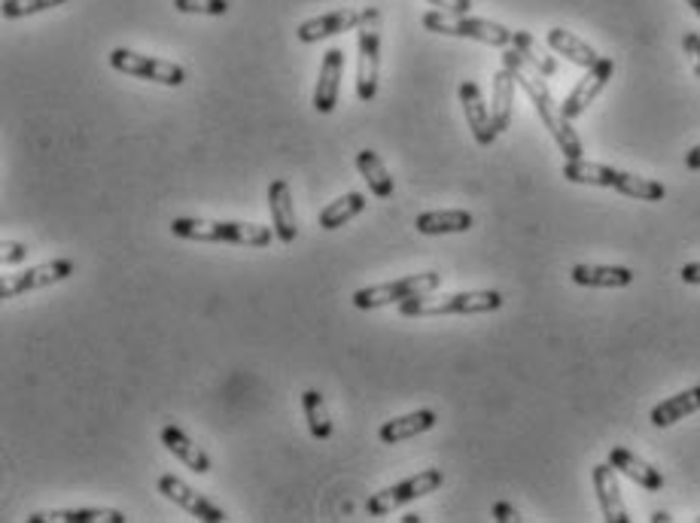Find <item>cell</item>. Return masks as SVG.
Listing matches in <instances>:
<instances>
[{
  "instance_id": "26",
  "label": "cell",
  "mask_w": 700,
  "mask_h": 523,
  "mask_svg": "<svg viewBox=\"0 0 700 523\" xmlns=\"http://www.w3.org/2000/svg\"><path fill=\"white\" fill-rule=\"evenodd\" d=\"M30 523H125L116 509H49L30 514Z\"/></svg>"
},
{
  "instance_id": "30",
  "label": "cell",
  "mask_w": 700,
  "mask_h": 523,
  "mask_svg": "<svg viewBox=\"0 0 700 523\" xmlns=\"http://www.w3.org/2000/svg\"><path fill=\"white\" fill-rule=\"evenodd\" d=\"M512 46H515L524 59L530 61V64H533V67H537L542 76L557 74V61H554L552 55H549V52H545V49L537 43V37H533V34H527V30H515V40H512Z\"/></svg>"
},
{
  "instance_id": "25",
  "label": "cell",
  "mask_w": 700,
  "mask_h": 523,
  "mask_svg": "<svg viewBox=\"0 0 700 523\" xmlns=\"http://www.w3.org/2000/svg\"><path fill=\"white\" fill-rule=\"evenodd\" d=\"M515 76H512V71L508 67H503V71H496L493 74V104H491V120H493V128L503 135V132H508L512 128V104H515Z\"/></svg>"
},
{
  "instance_id": "33",
  "label": "cell",
  "mask_w": 700,
  "mask_h": 523,
  "mask_svg": "<svg viewBox=\"0 0 700 523\" xmlns=\"http://www.w3.org/2000/svg\"><path fill=\"white\" fill-rule=\"evenodd\" d=\"M28 256H30V247L28 244H22V240H3V247H0V262H3V269L22 265Z\"/></svg>"
},
{
  "instance_id": "40",
  "label": "cell",
  "mask_w": 700,
  "mask_h": 523,
  "mask_svg": "<svg viewBox=\"0 0 700 523\" xmlns=\"http://www.w3.org/2000/svg\"><path fill=\"white\" fill-rule=\"evenodd\" d=\"M420 521H423L420 514H405V518H403V523H420Z\"/></svg>"
},
{
  "instance_id": "38",
  "label": "cell",
  "mask_w": 700,
  "mask_h": 523,
  "mask_svg": "<svg viewBox=\"0 0 700 523\" xmlns=\"http://www.w3.org/2000/svg\"><path fill=\"white\" fill-rule=\"evenodd\" d=\"M686 167L688 171H700V144L686 152Z\"/></svg>"
},
{
  "instance_id": "9",
  "label": "cell",
  "mask_w": 700,
  "mask_h": 523,
  "mask_svg": "<svg viewBox=\"0 0 700 523\" xmlns=\"http://www.w3.org/2000/svg\"><path fill=\"white\" fill-rule=\"evenodd\" d=\"M110 67L120 71L125 76H135V79H149V83H159V86H171L177 89L186 83V71L174 64V61L152 59V55H140L135 49H113L110 52Z\"/></svg>"
},
{
  "instance_id": "10",
  "label": "cell",
  "mask_w": 700,
  "mask_h": 523,
  "mask_svg": "<svg viewBox=\"0 0 700 523\" xmlns=\"http://www.w3.org/2000/svg\"><path fill=\"white\" fill-rule=\"evenodd\" d=\"M76 265L71 259H52L44 265H34V269L22 271V274H7L3 284H0V299H19L25 292L34 289H46V286L64 284L67 277H74Z\"/></svg>"
},
{
  "instance_id": "41",
  "label": "cell",
  "mask_w": 700,
  "mask_h": 523,
  "mask_svg": "<svg viewBox=\"0 0 700 523\" xmlns=\"http://www.w3.org/2000/svg\"><path fill=\"white\" fill-rule=\"evenodd\" d=\"M686 3H688V7H691V10H695V13L700 15V0H686Z\"/></svg>"
},
{
  "instance_id": "15",
  "label": "cell",
  "mask_w": 700,
  "mask_h": 523,
  "mask_svg": "<svg viewBox=\"0 0 700 523\" xmlns=\"http://www.w3.org/2000/svg\"><path fill=\"white\" fill-rule=\"evenodd\" d=\"M359 22H363V10H335V13L317 15V18H308L302 22L296 30L298 43H320V40H329V37H339V34H347V30H357Z\"/></svg>"
},
{
  "instance_id": "5",
  "label": "cell",
  "mask_w": 700,
  "mask_h": 523,
  "mask_svg": "<svg viewBox=\"0 0 700 523\" xmlns=\"http://www.w3.org/2000/svg\"><path fill=\"white\" fill-rule=\"evenodd\" d=\"M423 28L432 34H445V37H463V40H478V43L500 46L508 49L515 40V30H508L500 22L491 18H469V15L445 13V10H432L423 13Z\"/></svg>"
},
{
  "instance_id": "21",
  "label": "cell",
  "mask_w": 700,
  "mask_h": 523,
  "mask_svg": "<svg viewBox=\"0 0 700 523\" xmlns=\"http://www.w3.org/2000/svg\"><path fill=\"white\" fill-rule=\"evenodd\" d=\"M420 235H463V232H469L472 225H476V216L469 213V210H427V213H420L418 220Z\"/></svg>"
},
{
  "instance_id": "17",
  "label": "cell",
  "mask_w": 700,
  "mask_h": 523,
  "mask_svg": "<svg viewBox=\"0 0 700 523\" xmlns=\"http://www.w3.org/2000/svg\"><path fill=\"white\" fill-rule=\"evenodd\" d=\"M594 494L597 502H600V511H603V521L630 523L625 499H622V487H618V475H615V465L612 463L594 465Z\"/></svg>"
},
{
  "instance_id": "4",
  "label": "cell",
  "mask_w": 700,
  "mask_h": 523,
  "mask_svg": "<svg viewBox=\"0 0 700 523\" xmlns=\"http://www.w3.org/2000/svg\"><path fill=\"white\" fill-rule=\"evenodd\" d=\"M503 308V296L496 289H472V292H454V296H420V299L403 301L400 314L403 316H469V314H493Z\"/></svg>"
},
{
  "instance_id": "29",
  "label": "cell",
  "mask_w": 700,
  "mask_h": 523,
  "mask_svg": "<svg viewBox=\"0 0 700 523\" xmlns=\"http://www.w3.org/2000/svg\"><path fill=\"white\" fill-rule=\"evenodd\" d=\"M302 411L308 420V429L317 441H327L332 438V418H329V408L323 402V393L320 389H305L302 393Z\"/></svg>"
},
{
  "instance_id": "13",
  "label": "cell",
  "mask_w": 700,
  "mask_h": 523,
  "mask_svg": "<svg viewBox=\"0 0 700 523\" xmlns=\"http://www.w3.org/2000/svg\"><path fill=\"white\" fill-rule=\"evenodd\" d=\"M344 76V52L339 46H332L323 52L320 61V76H317V86H314V110L320 116H329L335 104H339V89H342Z\"/></svg>"
},
{
  "instance_id": "22",
  "label": "cell",
  "mask_w": 700,
  "mask_h": 523,
  "mask_svg": "<svg viewBox=\"0 0 700 523\" xmlns=\"http://www.w3.org/2000/svg\"><path fill=\"white\" fill-rule=\"evenodd\" d=\"M162 445L174 457H177L180 463L189 465L195 475H208L210 472V457L205 453V450L195 445L189 435L183 433L180 426H174V423H168V426H162Z\"/></svg>"
},
{
  "instance_id": "37",
  "label": "cell",
  "mask_w": 700,
  "mask_h": 523,
  "mask_svg": "<svg viewBox=\"0 0 700 523\" xmlns=\"http://www.w3.org/2000/svg\"><path fill=\"white\" fill-rule=\"evenodd\" d=\"M679 277H683V284L700 286V262H688V265H683Z\"/></svg>"
},
{
  "instance_id": "31",
  "label": "cell",
  "mask_w": 700,
  "mask_h": 523,
  "mask_svg": "<svg viewBox=\"0 0 700 523\" xmlns=\"http://www.w3.org/2000/svg\"><path fill=\"white\" fill-rule=\"evenodd\" d=\"M67 0H3V18H25V15H37L61 7Z\"/></svg>"
},
{
  "instance_id": "32",
  "label": "cell",
  "mask_w": 700,
  "mask_h": 523,
  "mask_svg": "<svg viewBox=\"0 0 700 523\" xmlns=\"http://www.w3.org/2000/svg\"><path fill=\"white\" fill-rule=\"evenodd\" d=\"M174 10L186 15H225L229 0H174Z\"/></svg>"
},
{
  "instance_id": "16",
  "label": "cell",
  "mask_w": 700,
  "mask_h": 523,
  "mask_svg": "<svg viewBox=\"0 0 700 523\" xmlns=\"http://www.w3.org/2000/svg\"><path fill=\"white\" fill-rule=\"evenodd\" d=\"M269 210H271V228L274 238L281 244H296L298 223H296V204H293V192L286 179H271L269 186Z\"/></svg>"
},
{
  "instance_id": "39",
  "label": "cell",
  "mask_w": 700,
  "mask_h": 523,
  "mask_svg": "<svg viewBox=\"0 0 700 523\" xmlns=\"http://www.w3.org/2000/svg\"><path fill=\"white\" fill-rule=\"evenodd\" d=\"M652 521H655V523H671L673 518L667 514V511H655V514H652Z\"/></svg>"
},
{
  "instance_id": "3",
  "label": "cell",
  "mask_w": 700,
  "mask_h": 523,
  "mask_svg": "<svg viewBox=\"0 0 700 523\" xmlns=\"http://www.w3.org/2000/svg\"><path fill=\"white\" fill-rule=\"evenodd\" d=\"M171 235L198 244H238V247H269L274 228L256 223H232V220H198L177 216L171 220Z\"/></svg>"
},
{
  "instance_id": "24",
  "label": "cell",
  "mask_w": 700,
  "mask_h": 523,
  "mask_svg": "<svg viewBox=\"0 0 700 523\" xmlns=\"http://www.w3.org/2000/svg\"><path fill=\"white\" fill-rule=\"evenodd\" d=\"M545 40H549V46H552L557 55H564L566 61L579 64V67H585V71H588V67H594L597 61L603 59L594 46H588L581 37H576L573 30H566V28H552Z\"/></svg>"
},
{
  "instance_id": "1",
  "label": "cell",
  "mask_w": 700,
  "mask_h": 523,
  "mask_svg": "<svg viewBox=\"0 0 700 523\" xmlns=\"http://www.w3.org/2000/svg\"><path fill=\"white\" fill-rule=\"evenodd\" d=\"M503 67H508V71H512V76H515V83H518V86L527 91V98H530V101H533V107H537L539 120H542V125L549 128V135L554 137L557 150L566 155V162L581 159L585 147H581L579 135L573 132L569 120H566L564 113H561V104H554L552 91H549V86H545V79H542V74H539L537 67L524 59L515 46L503 52Z\"/></svg>"
},
{
  "instance_id": "14",
  "label": "cell",
  "mask_w": 700,
  "mask_h": 523,
  "mask_svg": "<svg viewBox=\"0 0 700 523\" xmlns=\"http://www.w3.org/2000/svg\"><path fill=\"white\" fill-rule=\"evenodd\" d=\"M457 95H460L463 113H466V125L472 128L476 144L478 147H491L493 140L500 137V132L493 128L491 110H488V104H484V95H481V89H478V83H472V79H463Z\"/></svg>"
},
{
  "instance_id": "27",
  "label": "cell",
  "mask_w": 700,
  "mask_h": 523,
  "mask_svg": "<svg viewBox=\"0 0 700 523\" xmlns=\"http://www.w3.org/2000/svg\"><path fill=\"white\" fill-rule=\"evenodd\" d=\"M357 167L363 179L369 183V192L374 198H393V177H390L388 165H384V159L378 155L374 150H359L357 152Z\"/></svg>"
},
{
  "instance_id": "19",
  "label": "cell",
  "mask_w": 700,
  "mask_h": 523,
  "mask_svg": "<svg viewBox=\"0 0 700 523\" xmlns=\"http://www.w3.org/2000/svg\"><path fill=\"white\" fill-rule=\"evenodd\" d=\"M610 463L615 465V472H622L625 478H630L634 484H640L642 490H652V494L664 490V475L658 472L655 465L640 460L637 453H630L627 448H612Z\"/></svg>"
},
{
  "instance_id": "20",
  "label": "cell",
  "mask_w": 700,
  "mask_h": 523,
  "mask_svg": "<svg viewBox=\"0 0 700 523\" xmlns=\"http://www.w3.org/2000/svg\"><path fill=\"white\" fill-rule=\"evenodd\" d=\"M435 411L430 408H420V411H412V414H405V418H393L388 420L381 429H378V438L384 441V445H400V441H408V438H418V435L430 433L432 426H435Z\"/></svg>"
},
{
  "instance_id": "8",
  "label": "cell",
  "mask_w": 700,
  "mask_h": 523,
  "mask_svg": "<svg viewBox=\"0 0 700 523\" xmlns=\"http://www.w3.org/2000/svg\"><path fill=\"white\" fill-rule=\"evenodd\" d=\"M442 484H445L442 469H423V472H418V475H412V478L400 481V484L384 487V490H378V494L369 496L366 511H369V518H388L390 511L403 509L405 502H415V499H420V496L435 494Z\"/></svg>"
},
{
  "instance_id": "23",
  "label": "cell",
  "mask_w": 700,
  "mask_h": 523,
  "mask_svg": "<svg viewBox=\"0 0 700 523\" xmlns=\"http://www.w3.org/2000/svg\"><path fill=\"white\" fill-rule=\"evenodd\" d=\"M695 411H700V387L683 389V393H676V396H671V399H664L661 404H655V408H652V414H649V420H652V426H658V429H667V426L679 423V420H686L688 414H695Z\"/></svg>"
},
{
  "instance_id": "28",
  "label": "cell",
  "mask_w": 700,
  "mask_h": 523,
  "mask_svg": "<svg viewBox=\"0 0 700 523\" xmlns=\"http://www.w3.org/2000/svg\"><path fill=\"white\" fill-rule=\"evenodd\" d=\"M366 195L363 192H347L342 195L339 201H332L327 208L320 210V228H327V232H335V228H342L351 220H357L359 213L366 210Z\"/></svg>"
},
{
  "instance_id": "6",
  "label": "cell",
  "mask_w": 700,
  "mask_h": 523,
  "mask_svg": "<svg viewBox=\"0 0 700 523\" xmlns=\"http://www.w3.org/2000/svg\"><path fill=\"white\" fill-rule=\"evenodd\" d=\"M357 52V98L363 104H369L378 95V74H381V10L374 7L363 10Z\"/></svg>"
},
{
  "instance_id": "2",
  "label": "cell",
  "mask_w": 700,
  "mask_h": 523,
  "mask_svg": "<svg viewBox=\"0 0 700 523\" xmlns=\"http://www.w3.org/2000/svg\"><path fill=\"white\" fill-rule=\"evenodd\" d=\"M564 179L569 183H581V186H603V189H615V192L637 198V201H664L667 198V186L652 177H637L630 171H618L610 165H597V162H585V159H573L564 165Z\"/></svg>"
},
{
  "instance_id": "42",
  "label": "cell",
  "mask_w": 700,
  "mask_h": 523,
  "mask_svg": "<svg viewBox=\"0 0 700 523\" xmlns=\"http://www.w3.org/2000/svg\"><path fill=\"white\" fill-rule=\"evenodd\" d=\"M698 523H700V518H698Z\"/></svg>"
},
{
  "instance_id": "11",
  "label": "cell",
  "mask_w": 700,
  "mask_h": 523,
  "mask_svg": "<svg viewBox=\"0 0 700 523\" xmlns=\"http://www.w3.org/2000/svg\"><path fill=\"white\" fill-rule=\"evenodd\" d=\"M612 74H615V61L612 59H600L594 67H588L585 76H581L579 83H576V89L566 95V101L561 104V113H564L566 120H579L581 113L588 110V107L594 104L597 95L610 86Z\"/></svg>"
},
{
  "instance_id": "7",
  "label": "cell",
  "mask_w": 700,
  "mask_h": 523,
  "mask_svg": "<svg viewBox=\"0 0 700 523\" xmlns=\"http://www.w3.org/2000/svg\"><path fill=\"white\" fill-rule=\"evenodd\" d=\"M442 286V274L439 271H423V274H408L390 284L363 286L354 292V308L359 311H374V308H388V304H403V301L430 296Z\"/></svg>"
},
{
  "instance_id": "35",
  "label": "cell",
  "mask_w": 700,
  "mask_h": 523,
  "mask_svg": "<svg viewBox=\"0 0 700 523\" xmlns=\"http://www.w3.org/2000/svg\"><path fill=\"white\" fill-rule=\"evenodd\" d=\"M432 7H439V10H445V13H457L466 15L472 10V0H430Z\"/></svg>"
},
{
  "instance_id": "34",
  "label": "cell",
  "mask_w": 700,
  "mask_h": 523,
  "mask_svg": "<svg viewBox=\"0 0 700 523\" xmlns=\"http://www.w3.org/2000/svg\"><path fill=\"white\" fill-rule=\"evenodd\" d=\"M683 49H686L688 61H691V71L700 79V34L695 30H686V37H683Z\"/></svg>"
},
{
  "instance_id": "12",
  "label": "cell",
  "mask_w": 700,
  "mask_h": 523,
  "mask_svg": "<svg viewBox=\"0 0 700 523\" xmlns=\"http://www.w3.org/2000/svg\"><path fill=\"white\" fill-rule=\"evenodd\" d=\"M159 494L164 499H171L174 506H180L183 511H189L193 518L198 521H208V523H223L225 521V511L217 506V502H210L208 496H201L198 490H193L186 481H180L177 475H162L159 478Z\"/></svg>"
},
{
  "instance_id": "36",
  "label": "cell",
  "mask_w": 700,
  "mask_h": 523,
  "mask_svg": "<svg viewBox=\"0 0 700 523\" xmlns=\"http://www.w3.org/2000/svg\"><path fill=\"white\" fill-rule=\"evenodd\" d=\"M493 521H500V523H518L521 521V514H518V509H515V506H508V502H496V506H493Z\"/></svg>"
},
{
  "instance_id": "18",
  "label": "cell",
  "mask_w": 700,
  "mask_h": 523,
  "mask_svg": "<svg viewBox=\"0 0 700 523\" xmlns=\"http://www.w3.org/2000/svg\"><path fill=\"white\" fill-rule=\"evenodd\" d=\"M569 281L576 286H591V289H625L634 284V271L625 265H573Z\"/></svg>"
}]
</instances>
